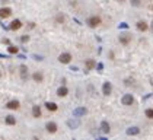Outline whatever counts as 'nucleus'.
<instances>
[{
    "label": "nucleus",
    "mask_w": 153,
    "mask_h": 140,
    "mask_svg": "<svg viewBox=\"0 0 153 140\" xmlns=\"http://www.w3.org/2000/svg\"><path fill=\"white\" fill-rule=\"evenodd\" d=\"M86 23H87L91 28H96V27H99V25H101V18H99V16H91V18L87 19Z\"/></svg>",
    "instance_id": "nucleus-1"
},
{
    "label": "nucleus",
    "mask_w": 153,
    "mask_h": 140,
    "mask_svg": "<svg viewBox=\"0 0 153 140\" xmlns=\"http://www.w3.org/2000/svg\"><path fill=\"white\" fill-rule=\"evenodd\" d=\"M58 61L63 63V64H69V63L72 61V54L70 53H61L58 56Z\"/></svg>",
    "instance_id": "nucleus-2"
},
{
    "label": "nucleus",
    "mask_w": 153,
    "mask_h": 140,
    "mask_svg": "<svg viewBox=\"0 0 153 140\" xmlns=\"http://www.w3.org/2000/svg\"><path fill=\"white\" fill-rule=\"evenodd\" d=\"M121 102H123V105L130 107V105H133V104H134V96H133V95H130V94H127V95H124V96H123Z\"/></svg>",
    "instance_id": "nucleus-3"
},
{
    "label": "nucleus",
    "mask_w": 153,
    "mask_h": 140,
    "mask_svg": "<svg viewBox=\"0 0 153 140\" xmlns=\"http://www.w3.org/2000/svg\"><path fill=\"white\" fill-rule=\"evenodd\" d=\"M12 15V9L10 7H0V18L2 19H6Z\"/></svg>",
    "instance_id": "nucleus-4"
},
{
    "label": "nucleus",
    "mask_w": 153,
    "mask_h": 140,
    "mask_svg": "<svg viewBox=\"0 0 153 140\" xmlns=\"http://www.w3.org/2000/svg\"><path fill=\"white\" fill-rule=\"evenodd\" d=\"M45 129H47V131H48V133L54 134V133L57 131V124H56V123H53V121H48V123L45 124Z\"/></svg>",
    "instance_id": "nucleus-5"
},
{
    "label": "nucleus",
    "mask_w": 153,
    "mask_h": 140,
    "mask_svg": "<svg viewBox=\"0 0 153 140\" xmlns=\"http://www.w3.org/2000/svg\"><path fill=\"white\" fill-rule=\"evenodd\" d=\"M19 107H21V104H19V101H16V99L9 101V102L6 104V108L7 109H19Z\"/></svg>",
    "instance_id": "nucleus-6"
},
{
    "label": "nucleus",
    "mask_w": 153,
    "mask_h": 140,
    "mask_svg": "<svg viewBox=\"0 0 153 140\" xmlns=\"http://www.w3.org/2000/svg\"><path fill=\"white\" fill-rule=\"evenodd\" d=\"M118 41H120L121 44H128V42L131 41V35H130V34H121L120 38H118Z\"/></svg>",
    "instance_id": "nucleus-7"
},
{
    "label": "nucleus",
    "mask_w": 153,
    "mask_h": 140,
    "mask_svg": "<svg viewBox=\"0 0 153 140\" xmlns=\"http://www.w3.org/2000/svg\"><path fill=\"white\" fill-rule=\"evenodd\" d=\"M102 92H104L105 96L111 95V92H112V86H111L109 82H105V83H104V86H102Z\"/></svg>",
    "instance_id": "nucleus-8"
},
{
    "label": "nucleus",
    "mask_w": 153,
    "mask_h": 140,
    "mask_svg": "<svg viewBox=\"0 0 153 140\" xmlns=\"http://www.w3.org/2000/svg\"><path fill=\"white\" fill-rule=\"evenodd\" d=\"M12 31H18V29H21L22 28V22L19 21V19H15V21H12V23H10V27H9Z\"/></svg>",
    "instance_id": "nucleus-9"
},
{
    "label": "nucleus",
    "mask_w": 153,
    "mask_h": 140,
    "mask_svg": "<svg viewBox=\"0 0 153 140\" xmlns=\"http://www.w3.org/2000/svg\"><path fill=\"white\" fill-rule=\"evenodd\" d=\"M19 72H21V78H22V80H26V79H28V67L25 66V64H22V66L19 67Z\"/></svg>",
    "instance_id": "nucleus-10"
},
{
    "label": "nucleus",
    "mask_w": 153,
    "mask_h": 140,
    "mask_svg": "<svg viewBox=\"0 0 153 140\" xmlns=\"http://www.w3.org/2000/svg\"><path fill=\"white\" fill-rule=\"evenodd\" d=\"M41 108H40V105H34L32 107V117L34 118H41Z\"/></svg>",
    "instance_id": "nucleus-11"
},
{
    "label": "nucleus",
    "mask_w": 153,
    "mask_h": 140,
    "mask_svg": "<svg viewBox=\"0 0 153 140\" xmlns=\"http://www.w3.org/2000/svg\"><path fill=\"white\" fill-rule=\"evenodd\" d=\"M32 79H34V82H36V83H41V82L44 80V74H42L41 72H35V73L32 74Z\"/></svg>",
    "instance_id": "nucleus-12"
},
{
    "label": "nucleus",
    "mask_w": 153,
    "mask_h": 140,
    "mask_svg": "<svg viewBox=\"0 0 153 140\" xmlns=\"http://www.w3.org/2000/svg\"><path fill=\"white\" fill-rule=\"evenodd\" d=\"M147 28H149V25H147L144 21H138V22H137V29H138V31L144 32V31H147Z\"/></svg>",
    "instance_id": "nucleus-13"
},
{
    "label": "nucleus",
    "mask_w": 153,
    "mask_h": 140,
    "mask_svg": "<svg viewBox=\"0 0 153 140\" xmlns=\"http://www.w3.org/2000/svg\"><path fill=\"white\" fill-rule=\"evenodd\" d=\"M67 94H69V89H67L66 86H61V88H58V89H57V95H58L60 98L66 96Z\"/></svg>",
    "instance_id": "nucleus-14"
},
{
    "label": "nucleus",
    "mask_w": 153,
    "mask_h": 140,
    "mask_svg": "<svg viewBox=\"0 0 153 140\" xmlns=\"http://www.w3.org/2000/svg\"><path fill=\"white\" fill-rule=\"evenodd\" d=\"M138 133H140L138 127H130V129H127V134H128V136H136Z\"/></svg>",
    "instance_id": "nucleus-15"
},
{
    "label": "nucleus",
    "mask_w": 153,
    "mask_h": 140,
    "mask_svg": "<svg viewBox=\"0 0 153 140\" xmlns=\"http://www.w3.org/2000/svg\"><path fill=\"white\" fill-rule=\"evenodd\" d=\"M45 108H47L48 111H57L58 105H57L56 102H45Z\"/></svg>",
    "instance_id": "nucleus-16"
},
{
    "label": "nucleus",
    "mask_w": 153,
    "mask_h": 140,
    "mask_svg": "<svg viewBox=\"0 0 153 140\" xmlns=\"http://www.w3.org/2000/svg\"><path fill=\"white\" fill-rule=\"evenodd\" d=\"M5 121H6L7 125H15V124H16V118H15L13 115H6V120H5Z\"/></svg>",
    "instance_id": "nucleus-17"
},
{
    "label": "nucleus",
    "mask_w": 153,
    "mask_h": 140,
    "mask_svg": "<svg viewBox=\"0 0 153 140\" xmlns=\"http://www.w3.org/2000/svg\"><path fill=\"white\" fill-rule=\"evenodd\" d=\"M83 114H86V109L85 108H77V109L73 111V115L74 117H80V115H83Z\"/></svg>",
    "instance_id": "nucleus-18"
},
{
    "label": "nucleus",
    "mask_w": 153,
    "mask_h": 140,
    "mask_svg": "<svg viewBox=\"0 0 153 140\" xmlns=\"http://www.w3.org/2000/svg\"><path fill=\"white\" fill-rule=\"evenodd\" d=\"M101 130L104 131V133H109V124L107 121H102L101 123Z\"/></svg>",
    "instance_id": "nucleus-19"
},
{
    "label": "nucleus",
    "mask_w": 153,
    "mask_h": 140,
    "mask_svg": "<svg viewBox=\"0 0 153 140\" xmlns=\"http://www.w3.org/2000/svg\"><path fill=\"white\" fill-rule=\"evenodd\" d=\"M85 66H86V70H92L96 64H95V61H93V60H87V61L85 63Z\"/></svg>",
    "instance_id": "nucleus-20"
},
{
    "label": "nucleus",
    "mask_w": 153,
    "mask_h": 140,
    "mask_svg": "<svg viewBox=\"0 0 153 140\" xmlns=\"http://www.w3.org/2000/svg\"><path fill=\"white\" fill-rule=\"evenodd\" d=\"M7 51H9L10 54H18L19 48H18V47H15V45H9V47H7Z\"/></svg>",
    "instance_id": "nucleus-21"
},
{
    "label": "nucleus",
    "mask_w": 153,
    "mask_h": 140,
    "mask_svg": "<svg viewBox=\"0 0 153 140\" xmlns=\"http://www.w3.org/2000/svg\"><path fill=\"white\" fill-rule=\"evenodd\" d=\"M146 117H149V118H153V109H152V108L146 109Z\"/></svg>",
    "instance_id": "nucleus-22"
},
{
    "label": "nucleus",
    "mask_w": 153,
    "mask_h": 140,
    "mask_svg": "<svg viewBox=\"0 0 153 140\" xmlns=\"http://www.w3.org/2000/svg\"><path fill=\"white\" fill-rule=\"evenodd\" d=\"M69 125L74 129V127H77V125H79V123H77V121H69Z\"/></svg>",
    "instance_id": "nucleus-23"
},
{
    "label": "nucleus",
    "mask_w": 153,
    "mask_h": 140,
    "mask_svg": "<svg viewBox=\"0 0 153 140\" xmlns=\"http://www.w3.org/2000/svg\"><path fill=\"white\" fill-rule=\"evenodd\" d=\"M57 22H58V23H63V22H64V16L58 15V16H57Z\"/></svg>",
    "instance_id": "nucleus-24"
},
{
    "label": "nucleus",
    "mask_w": 153,
    "mask_h": 140,
    "mask_svg": "<svg viewBox=\"0 0 153 140\" xmlns=\"http://www.w3.org/2000/svg\"><path fill=\"white\" fill-rule=\"evenodd\" d=\"M133 6H140V0H130Z\"/></svg>",
    "instance_id": "nucleus-25"
},
{
    "label": "nucleus",
    "mask_w": 153,
    "mask_h": 140,
    "mask_svg": "<svg viewBox=\"0 0 153 140\" xmlns=\"http://www.w3.org/2000/svg\"><path fill=\"white\" fill-rule=\"evenodd\" d=\"M21 41H22V42H26V41H29V35H25V36H22V38H21Z\"/></svg>",
    "instance_id": "nucleus-26"
},
{
    "label": "nucleus",
    "mask_w": 153,
    "mask_h": 140,
    "mask_svg": "<svg viewBox=\"0 0 153 140\" xmlns=\"http://www.w3.org/2000/svg\"><path fill=\"white\" fill-rule=\"evenodd\" d=\"M34 60H36V61H41V60H42V57H41V56H34Z\"/></svg>",
    "instance_id": "nucleus-27"
},
{
    "label": "nucleus",
    "mask_w": 153,
    "mask_h": 140,
    "mask_svg": "<svg viewBox=\"0 0 153 140\" xmlns=\"http://www.w3.org/2000/svg\"><path fill=\"white\" fill-rule=\"evenodd\" d=\"M2 42L3 44H9V40H6V38H5V40H2Z\"/></svg>",
    "instance_id": "nucleus-28"
}]
</instances>
